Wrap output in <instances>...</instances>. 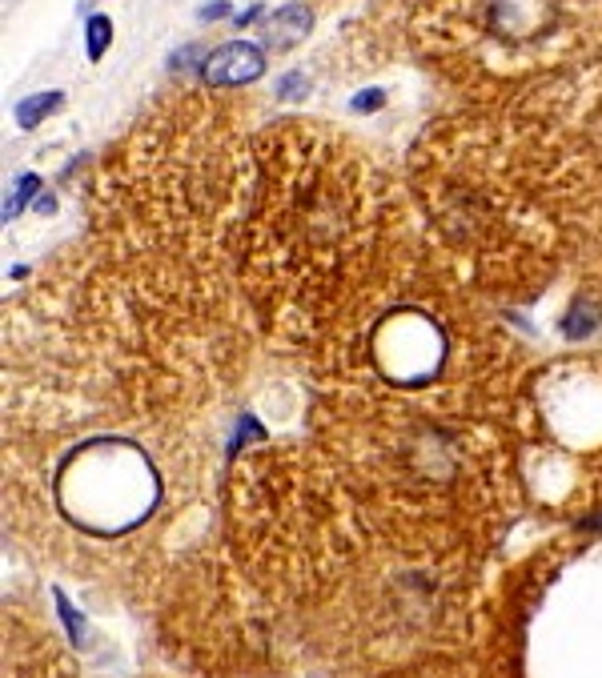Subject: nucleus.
I'll return each instance as SVG.
<instances>
[{"instance_id": "2", "label": "nucleus", "mask_w": 602, "mask_h": 678, "mask_svg": "<svg viewBox=\"0 0 602 678\" xmlns=\"http://www.w3.org/2000/svg\"><path fill=\"white\" fill-rule=\"evenodd\" d=\"M418 257L402 197L342 133L281 121L253 141L237 277L277 342L322 354Z\"/></svg>"}, {"instance_id": "4", "label": "nucleus", "mask_w": 602, "mask_h": 678, "mask_svg": "<svg viewBox=\"0 0 602 678\" xmlns=\"http://www.w3.org/2000/svg\"><path fill=\"white\" fill-rule=\"evenodd\" d=\"M310 29H314V13L306 5H285L261 25V37H265V49H293L297 41L310 37Z\"/></svg>"}, {"instance_id": "3", "label": "nucleus", "mask_w": 602, "mask_h": 678, "mask_svg": "<svg viewBox=\"0 0 602 678\" xmlns=\"http://www.w3.org/2000/svg\"><path fill=\"white\" fill-rule=\"evenodd\" d=\"M265 73V53L249 41H229L221 49L209 53L205 69H201V81L209 89H237V85H249Z\"/></svg>"}, {"instance_id": "6", "label": "nucleus", "mask_w": 602, "mask_h": 678, "mask_svg": "<svg viewBox=\"0 0 602 678\" xmlns=\"http://www.w3.org/2000/svg\"><path fill=\"white\" fill-rule=\"evenodd\" d=\"M61 93H37V97H25L21 105H17V121H21V129H37L49 113H57L61 109Z\"/></svg>"}, {"instance_id": "1", "label": "nucleus", "mask_w": 602, "mask_h": 678, "mask_svg": "<svg viewBox=\"0 0 602 678\" xmlns=\"http://www.w3.org/2000/svg\"><path fill=\"white\" fill-rule=\"evenodd\" d=\"M253 153L213 97H165L97 173L93 249L101 277L165 337L201 358L229 346V265Z\"/></svg>"}, {"instance_id": "7", "label": "nucleus", "mask_w": 602, "mask_h": 678, "mask_svg": "<svg viewBox=\"0 0 602 678\" xmlns=\"http://www.w3.org/2000/svg\"><path fill=\"white\" fill-rule=\"evenodd\" d=\"M85 33H89V61H101L105 49L113 45V21L109 17H89Z\"/></svg>"}, {"instance_id": "11", "label": "nucleus", "mask_w": 602, "mask_h": 678, "mask_svg": "<svg viewBox=\"0 0 602 678\" xmlns=\"http://www.w3.org/2000/svg\"><path fill=\"white\" fill-rule=\"evenodd\" d=\"M229 13H233V9L225 5V0H213V5L201 9V21H221V17H229Z\"/></svg>"}, {"instance_id": "5", "label": "nucleus", "mask_w": 602, "mask_h": 678, "mask_svg": "<svg viewBox=\"0 0 602 678\" xmlns=\"http://www.w3.org/2000/svg\"><path fill=\"white\" fill-rule=\"evenodd\" d=\"M382 678H478V674L466 662H458V658H418V662L394 666Z\"/></svg>"}, {"instance_id": "9", "label": "nucleus", "mask_w": 602, "mask_h": 678, "mask_svg": "<svg viewBox=\"0 0 602 678\" xmlns=\"http://www.w3.org/2000/svg\"><path fill=\"white\" fill-rule=\"evenodd\" d=\"M382 101H386L382 89H366V93L354 97V109H358V113H374V109H382Z\"/></svg>"}, {"instance_id": "8", "label": "nucleus", "mask_w": 602, "mask_h": 678, "mask_svg": "<svg viewBox=\"0 0 602 678\" xmlns=\"http://www.w3.org/2000/svg\"><path fill=\"white\" fill-rule=\"evenodd\" d=\"M37 189H41V181H37L33 173H25V177L17 181V189H13V197L5 201V221H9V217H17V213L25 209V201H29V197H33Z\"/></svg>"}, {"instance_id": "10", "label": "nucleus", "mask_w": 602, "mask_h": 678, "mask_svg": "<svg viewBox=\"0 0 602 678\" xmlns=\"http://www.w3.org/2000/svg\"><path fill=\"white\" fill-rule=\"evenodd\" d=\"M301 93H306V77H285L281 85H277V97H301Z\"/></svg>"}]
</instances>
